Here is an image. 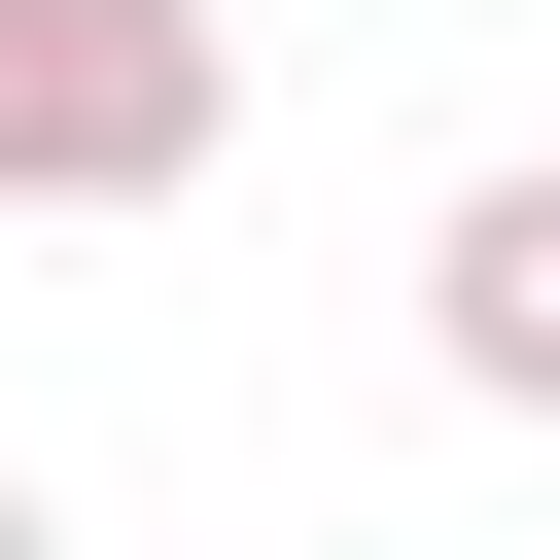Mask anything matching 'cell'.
Listing matches in <instances>:
<instances>
[{
  "label": "cell",
  "instance_id": "3",
  "mask_svg": "<svg viewBox=\"0 0 560 560\" xmlns=\"http://www.w3.org/2000/svg\"><path fill=\"white\" fill-rule=\"evenodd\" d=\"M0 560H70V490H35V455H0Z\"/></svg>",
  "mask_w": 560,
  "mask_h": 560
},
{
  "label": "cell",
  "instance_id": "2",
  "mask_svg": "<svg viewBox=\"0 0 560 560\" xmlns=\"http://www.w3.org/2000/svg\"><path fill=\"white\" fill-rule=\"evenodd\" d=\"M420 350H455V385H490V420H560V140H525V175H455V210H420Z\"/></svg>",
  "mask_w": 560,
  "mask_h": 560
},
{
  "label": "cell",
  "instance_id": "1",
  "mask_svg": "<svg viewBox=\"0 0 560 560\" xmlns=\"http://www.w3.org/2000/svg\"><path fill=\"white\" fill-rule=\"evenodd\" d=\"M210 140H245L210 0H0V210H175Z\"/></svg>",
  "mask_w": 560,
  "mask_h": 560
}]
</instances>
